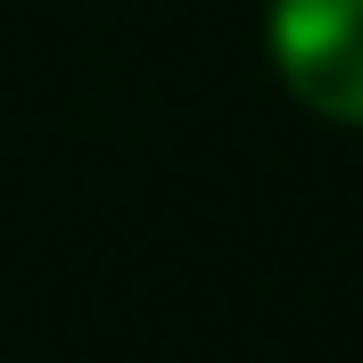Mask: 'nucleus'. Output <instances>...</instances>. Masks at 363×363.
Instances as JSON below:
<instances>
[{
  "label": "nucleus",
  "instance_id": "obj_1",
  "mask_svg": "<svg viewBox=\"0 0 363 363\" xmlns=\"http://www.w3.org/2000/svg\"><path fill=\"white\" fill-rule=\"evenodd\" d=\"M272 67L330 124H363V0H272Z\"/></svg>",
  "mask_w": 363,
  "mask_h": 363
}]
</instances>
